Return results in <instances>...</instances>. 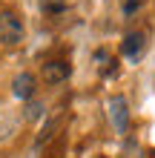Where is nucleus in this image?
Listing matches in <instances>:
<instances>
[{
  "mask_svg": "<svg viewBox=\"0 0 155 158\" xmlns=\"http://www.w3.org/2000/svg\"><path fill=\"white\" fill-rule=\"evenodd\" d=\"M12 95L20 101H32V95H35V75L32 72H20L12 81Z\"/></svg>",
  "mask_w": 155,
  "mask_h": 158,
  "instance_id": "obj_5",
  "label": "nucleus"
},
{
  "mask_svg": "<svg viewBox=\"0 0 155 158\" xmlns=\"http://www.w3.org/2000/svg\"><path fill=\"white\" fill-rule=\"evenodd\" d=\"M40 9L46 15H60L66 9V0H40Z\"/></svg>",
  "mask_w": 155,
  "mask_h": 158,
  "instance_id": "obj_6",
  "label": "nucleus"
},
{
  "mask_svg": "<svg viewBox=\"0 0 155 158\" xmlns=\"http://www.w3.org/2000/svg\"><path fill=\"white\" fill-rule=\"evenodd\" d=\"M138 6H141V0H124V15H132Z\"/></svg>",
  "mask_w": 155,
  "mask_h": 158,
  "instance_id": "obj_9",
  "label": "nucleus"
},
{
  "mask_svg": "<svg viewBox=\"0 0 155 158\" xmlns=\"http://www.w3.org/2000/svg\"><path fill=\"white\" fill-rule=\"evenodd\" d=\"M109 118H112V127L118 132H126V127H129V109H126V98L124 95L109 98Z\"/></svg>",
  "mask_w": 155,
  "mask_h": 158,
  "instance_id": "obj_3",
  "label": "nucleus"
},
{
  "mask_svg": "<svg viewBox=\"0 0 155 158\" xmlns=\"http://www.w3.org/2000/svg\"><path fill=\"white\" fill-rule=\"evenodd\" d=\"M26 38V26L20 20V15L12 12V9H3L0 12V46H17Z\"/></svg>",
  "mask_w": 155,
  "mask_h": 158,
  "instance_id": "obj_1",
  "label": "nucleus"
},
{
  "mask_svg": "<svg viewBox=\"0 0 155 158\" xmlns=\"http://www.w3.org/2000/svg\"><path fill=\"white\" fill-rule=\"evenodd\" d=\"M144 46H147V35L144 32H129L124 38V43H121V55L129 58V60H138L141 52H144Z\"/></svg>",
  "mask_w": 155,
  "mask_h": 158,
  "instance_id": "obj_4",
  "label": "nucleus"
},
{
  "mask_svg": "<svg viewBox=\"0 0 155 158\" xmlns=\"http://www.w3.org/2000/svg\"><path fill=\"white\" fill-rule=\"evenodd\" d=\"M14 129H17V124H14V121H0V144H3V141H9V138L14 135Z\"/></svg>",
  "mask_w": 155,
  "mask_h": 158,
  "instance_id": "obj_8",
  "label": "nucleus"
},
{
  "mask_svg": "<svg viewBox=\"0 0 155 158\" xmlns=\"http://www.w3.org/2000/svg\"><path fill=\"white\" fill-rule=\"evenodd\" d=\"M40 75H43V81L49 83V86H58V83H63V81H69V75H72V66L66 60H60V58H55V60H46L43 63V69H40Z\"/></svg>",
  "mask_w": 155,
  "mask_h": 158,
  "instance_id": "obj_2",
  "label": "nucleus"
},
{
  "mask_svg": "<svg viewBox=\"0 0 155 158\" xmlns=\"http://www.w3.org/2000/svg\"><path fill=\"white\" fill-rule=\"evenodd\" d=\"M43 118V104L40 101H26V121H38Z\"/></svg>",
  "mask_w": 155,
  "mask_h": 158,
  "instance_id": "obj_7",
  "label": "nucleus"
}]
</instances>
